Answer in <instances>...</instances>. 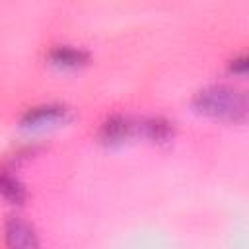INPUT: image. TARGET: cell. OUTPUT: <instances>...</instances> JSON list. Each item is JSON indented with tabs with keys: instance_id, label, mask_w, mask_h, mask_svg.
<instances>
[{
	"instance_id": "7",
	"label": "cell",
	"mask_w": 249,
	"mask_h": 249,
	"mask_svg": "<svg viewBox=\"0 0 249 249\" xmlns=\"http://www.w3.org/2000/svg\"><path fill=\"white\" fill-rule=\"evenodd\" d=\"M144 132L152 140H167L173 134V126L169 121H165L161 117H152L144 123Z\"/></svg>"
},
{
	"instance_id": "4",
	"label": "cell",
	"mask_w": 249,
	"mask_h": 249,
	"mask_svg": "<svg viewBox=\"0 0 249 249\" xmlns=\"http://www.w3.org/2000/svg\"><path fill=\"white\" fill-rule=\"evenodd\" d=\"M64 115V107L62 105H41V107H33L23 115V124H43V123H51L56 121Z\"/></svg>"
},
{
	"instance_id": "1",
	"label": "cell",
	"mask_w": 249,
	"mask_h": 249,
	"mask_svg": "<svg viewBox=\"0 0 249 249\" xmlns=\"http://www.w3.org/2000/svg\"><path fill=\"white\" fill-rule=\"evenodd\" d=\"M195 107L210 117L228 119V121H243L247 115V95L243 89L231 86H208L195 95Z\"/></svg>"
},
{
	"instance_id": "3",
	"label": "cell",
	"mask_w": 249,
	"mask_h": 249,
	"mask_svg": "<svg viewBox=\"0 0 249 249\" xmlns=\"http://www.w3.org/2000/svg\"><path fill=\"white\" fill-rule=\"evenodd\" d=\"M130 121L123 115H113L105 121V124L101 126V140L103 142H121L130 134Z\"/></svg>"
},
{
	"instance_id": "8",
	"label": "cell",
	"mask_w": 249,
	"mask_h": 249,
	"mask_svg": "<svg viewBox=\"0 0 249 249\" xmlns=\"http://www.w3.org/2000/svg\"><path fill=\"white\" fill-rule=\"evenodd\" d=\"M231 68H233L235 72H245V68H247V58H245V56H239L237 60H233Z\"/></svg>"
},
{
	"instance_id": "6",
	"label": "cell",
	"mask_w": 249,
	"mask_h": 249,
	"mask_svg": "<svg viewBox=\"0 0 249 249\" xmlns=\"http://www.w3.org/2000/svg\"><path fill=\"white\" fill-rule=\"evenodd\" d=\"M0 193L12 202H21L25 198V187L21 185V181L6 171L0 173Z\"/></svg>"
},
{
	"instance_id": "2",
	"label": "cell",
	"mask_w": 249,
	"mask_h": 249,
	"mask_svg": "<svg viewBox=\"0 0 249 249\" xmlns=\"http://www.w3.org/2000/svg\"><path fill=\"white\" fill-rule=\"evenodd\" d=\"M6 247L8 249H39L33 226L19 216H10L6 222Z\"/></svg>"
},
{
	"instance_id": "5",
	"label": "cell",
	"mask_w": 249,
	"mask_h": 249,
	"mask_svg": "<svg viewBox=\"0 0 249 249\" xmlns=\"http://www.w3.org/2000/svg\"><path fill=\"white\" fill-rule=\"evenodd\" d=\"M49 56H51V60L54 64H60V66H78L88 58V54L82 49H76V47H70V45L54 47L49 53Z\"/></svg>"
}]
</instances>
